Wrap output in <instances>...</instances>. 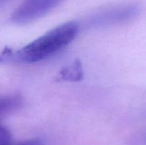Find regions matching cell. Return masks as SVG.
Segmentation results:
<instances>
[{"mask_svg": "<svg viewBox=\"0 0 146 145\" xmlns=\"http://www.w3.org/2000/svg\"><path fill=\"white\" fill-rule=\"evenodd\" d=\"M11 134L7 129L0 125V145H11Z\"/></svg>", "mask_w": 146, "mask_h": 145, "instance_id": "obj_6", "label": "cell"}, {"mask_svg": "<svg viewBox=\"0 0 146 145\" xmlns=\"http://www.w3.org/2000/svg\"><path fill=\"white\" fill-rule=\"evenodd\" d=\"M65 0H24L11 14L17 24H27L44 16Z\"/></svg>", "mask_w": 146, "mask_h": 145, "instance_id": "obj_3", "label": "cell"}, {"mask_svg": "<svg viewBox=\"0 0 146 145\" xmlns=\"http://www.w3.org/2000/svg\"><path fill=\"white\" fill-rule=\"evenodd\" d=\"M78 31L79 25L75 21L61 24L18 51L5 50L0 54V63H32L42 61L67 46Z\"/></svg>", "mask_w": 146, "mask_h": 145, "instance_id": "obj_1", "label": "cell"}, {"mask_svg": "<svg viewBox=\"0 0 146 145\" xmlns=\"http://www.w3.org/2000/svg\"><path fill=\"white\" fill-rule=\"evenodd\" d=\"M9 1V0H0V7L4 5V4H5L6 3L8 2Z\"/></svg>", "mask_w": 146, "mask_h": 145, "instance_id": "obj_8", "label": "cell"}, {"mask_svg": "<svg viewBox=\"0 0 146 145\" xmlns=\"http://www.w3.org/2000/svg\"><path fill=\"white\" fill-rule=\"evenodd\" d=\"M21 105V98L18 95L0 96V116L16 110Z\"/></svg>", "mask_w": 146, "mask_h": 145, "instance_id": "obj_4", "label": "cell"}, {"mask_svg": "<svg viewBox=\"0 0 146 145\" xmlns=\"http://www.w3.org/2000/svg\"><path fill=\"white\" fill-rule=\"evenodd\" d=\"M61 78L63 79L71 81H78L83 78V70L81 63L76 61L74 64L66 68L61 71Z\"/></svg>", "mask_w": 146, "mask_h": 145, "instance_id": "obj_5", "label": "cell"}, {"mask_svg": "<svg viewBox=\"0 0 146 145\" xmlns=\"http://www.w3.org/2000/svg\"><path fill=\"white\" fill-rule=\"evenodd\" d=\"M139 11L140 7L136 4L114 5L91 14L86 20V25L88 28H101L122 24L135 18Z\"/></svg>", "mask_w": 146, "mask_h": 145, "instance_id": "obj_2", "label": "cell"}, {"mask_svg": "<svg viewBox=\"0 0 146 145\" xmlns=\"http://www.w3.org/2000/svg\"><path fill=\"white\" fill-rule=\"evenodd\" d=\"M11 145H44L42 142L38 139H30V140L20 142L18 143L11 144Z\"/></svg>", "mask_w": 146, "mask_h": 145, "instance_id": "obj_7", "label": "cell"}]
</instances>
